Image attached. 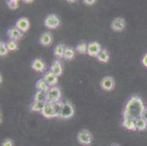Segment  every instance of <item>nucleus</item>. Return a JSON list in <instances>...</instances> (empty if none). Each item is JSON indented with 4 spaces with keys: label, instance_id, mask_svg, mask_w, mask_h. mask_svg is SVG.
<instances>
[{
    "label": "nucleus",
    "instance_id": "nucleus-1",
    "mask_svg": "<svg viewBox=\"0 0 147 146\" xmlns=\"http://www.w3.org/2000/svg\"><path fill=\"white\" fill-rule=\"evenodd\" d=\"M145 108L143 100L138 96H133L127 102L123 116L136 120L142 117Z\"/></svg>",
    "mask_w": 147,
    "mask_h": 146
},
{
    "label": "nucleus",
    "instance_id": "nucleus-2",
    "mask_svg": "<svg viewBox=\"0 0 147 146\" xmlns=\"http://www.w3.org/2000/svg\"><path fill=\"white\" fill-rule=\"evenodd\" d=\"M77 139H78V141L79 142L80 144L86 146L92 145L93 137H92V133L89 131L84 129V130H81V132H78Z\"/></svg>",
    "mask_w": 147,
    "mask_h": 146
},
{
    "label": "nucleus",
    "instance_id": "nucleus-3",
    "mask_svg": "<svg viewBox=\"0 0 147 146\" xmlns=\"http://www.w3.org/2000/svg\"><path fill=\"white\" fill-rule=\"evenodd\" d=\"M74 112L75 110L73 104L69 102H65L63 103V106H62L59 118L62 119L70 118L74 116Z\"/></svg>",
    "mask_w": 147,
    "mask_h": 146
},
{
    "label": "nucleus",
    "instance_id": "nucleus-4",
    "mask_svg": "<svg viewBox=\"0 0 147 146\" xmlns=\"http://www.w3.org/2000/svg\"><path fill=\"white\" fill-rule=\"evenodd\" d=\"M47 97L48 102L49 103H55L59 102L61 98V91L58 87H51L47 92Z\"/></svg>",
    "mask_w": 147,
    "mask_h": 146
},
{
    "label": "nucleus",
    "instance_id": "nucleus-5",
    "mask_svg": "<svg viewBox=\"0 0 147 146\" xmlns=\"http://www.w3.org/2000/svg\"><path fill=\"white\" fill-rule=\"evenodd\" d=\"M60 24V21L59 18L56 15L51 14L46 16V18L44 20V24L47 28L51 29H57L59 27Z\"/></svg>",
    "mask_w": 147,
    "mask_h": 146
},
{
    "label": "nucleus",
    "instance_id": "nucleus-6",
    "mask_svg": "<svg viewBox=\"0 0 147 146\" xmlns=\"http://www.w3.org/2000/svg\"><path fill=\"white\" fill-rule=\"evenodd\" d=\"M41 114L43 117L46 118H59L57 114L53 110V106H52L51 103L46 102L45 104L43 109L41 111Z\"/></svg>",
    "mask_w": 147,
    "mask_h": 146
},
{
    "label": "nucleus",
    "instance_id": "nucleus-7",
    "mask_svg": "<svg viewBox=\"0 0 147 146\" xmlns=\"http://www.w3.org/2000/svg\"><path fill=\"white\" fill-rule=\"evenodd\" d=\"M101 46L97 42H91L88 44L87 54L92 57H96L98 56L99 53L101 52Z\"/></svg>",
    "mask_w": 147,
    "mask_h": 146
},
{
    "label": "nucleus",
    "instance_id": "nucleus-8",
    "mask_svg": "<svg viewBox=\"0 0 147 146\" xmlns=\"http://www.w3.org/2000/svg\"><path fill=\"white\" fill-rule=\"evenodd\" d=\"M100 85H101V88H102L104 91L111 92V91H112L113 88H114V79L112 77H110V76L105 77L102 80L101 83H100Z\"/></svg>",
    "mask_w": 147,
    "mask_h": 146
},
{
    "label": "nucleus",
    "instance_id": "nucleus-9",
    "mask_svg": "<svg viewBox=\"0 0 147 146\" xmlns=\"http://www.w3.org/2000/svg\"><path fill=\"white\" fill-rule=\"evenodd\" d=\"M15 26L24 33L29 30V26H30V22L27 18L21 17L17 20L16 24H15Z\"/></svg>",
    "mask_w": 147,
    "mask_h": 146
},
{
    "label": "nucleus",
    "instance_id": "nucleus-10",
    "mask_svg": "<svg viewBox=\"0 0 147 146\" xmlns=\"http://www.w3.org/2000/svg\"><path fill=\"white\" fill-rule=\"evenodd\" d=\"M126 26L125 21L122 18H116L113 20L111 24V27L115 32H121L124 30Z\"/></svg>",
    "mask_w": 147,
    "mask_h": 146
},
{
    "label": "nucleus",
    "instance_id": "nucleus-11",
    "mask_svg": "<svg viewBox=\"0 0 147 146\" xmlns=\"http://www.w3.org/2000/svg\"><path fill=\"white\" fill-rule=\"evenodd\" d=\"M122 126L127 130H137L136 126V120L130 117H128V116H123Z\"/></svg>",
    "mask_w": 147,
    "mask_h": 146
},
{
    "label": "nucleus",
    "instance_id": "nucleus-12",
    "mask_svg": "<svg viewBox=\"0 0 147 146\" xmlns=\"http://www.w3.org/2000/svg\"><path fill=\"white\" fill-rule=\"evenodd\" d=\"M57 76H56L55 75L53 74L51 71H49L44 75L43 79L45 81V83L48 84L50 87H53L55 86L56 84L58 83V78H57Z\"/></svg>",
    "mask_w": 147,
    "mask_h": 146
},
{
    "label": "nucleus",
    "instance_id": "nucleus-13",
    "mask_svg": "<svg viewBox=\"0 0 147 146\" xmlns=\"http://www.w3.org/2000/svg\"><path fill=\"white\" fill-rule=\"evenodd\" d=\"M7 35L11 40L17 41L23 37V32H21L19 29L14 26V27L10 28L7 30Z\"/></svg>",
    "mask_w": 147,
    "mask_h": 146
},
{
    "label": "nucleus",
    "instance_id": "nucleus-14",
    "mask_svg": "<svg viewBox=\"0 0 147 146\" xmlns=\"http://www.w3.org/2000/svg\"><path fill=\"white\" fill-rule=\"evenodd\" d=\"M62 65H61V62L59 61H55L52 63L51 65L50 70L53 74L55 75L56 76L59 77L61 75L62 73Z\"/></svg>",
    "mask_w": 147,
    "mask_h": 146
},
{
    "label": "nucleus",
    "instance_id": "nucleus-15",
    "mask_svg": "<svg viewBox=\"0 0 147 146\" xmlns=\"http://www.w3.org/2000/svg\"><path fill=\"white\" fill-rule=\"evenodd\" d=\"M53 37L50 32H45L40 37V43L43 46H49L51 44Z\"/></svg>",
    "mask_w": 147,
    "mask_h": 146
},
{
    "label": "nucleus",
    "instance_id": "nucleus-16",
    "mask_svg": "<svg viewBox=\"0 0 147 146\" xmlns=\"http://www.w3.org/2000/svg\"><path fill=\"white\" fill-rule=\"evenodd\" d=\"M31 67L36 72H42L45 69V64H44L43 61L40 59H35L34 60H33Z\"/></svg>",
    "mask_w": 147,
    "mask_h": 146
},
{
    "label": "nucleus",
    "instance_id": "nucleus-17",
    "mask_svg": "<svg viewBox=\"0 0 147 146\" xmlns=\"http://www.w3.org/2000/svg\"><path fill=\"white\" fill-rule=\"evenodd\" d=\"M34 102L42 103L48 102L47 92H42V91H38V92H36L34 96Z\"/></svg>",
    "mask_w": 147,
    "mask_h": 146
},
{
    "label": "nucleus",
    "instance_id": "nucleus-18",
    "mask_svg": "<svg viewBox=\"0 0 147 146\" xmlns=\"http://www.w3.org/2000/svg\"><path fill=\"white\" fill-rule=\"evenodd\" d=\"M49 87L50 86L45 83V81L43 79H40V80H37V83H36V88H37L39 91L48 92V91H49V88H50Z\"/></svg>",
    "mask_w": 147,
    "mask_h": 146
},
{
    "label": "nucleus",
    "instance_id": "nucleus-19",
    "mask_svg": "<svg viewBox=\"0 0 147 146\" xmlns=\"http://www.w3.org/2000/svg\"><path fill=\"white\" fill-rule=\"evenodd\" d=\"M136 129L139 131H144L147 128V122L142 117L136 120Z\"/></svg>",
    "mask_w": 147,
    "mask_h": 146
},
{
    "label": "nucleus",
    "instance_id": "nucleus-20",
    "mask_svg": "<svg viewBox=\"0 0 147 146\" xmlns=\"http://www.w3.org/2000/svg\"><path fill=\"white\" fill-rule=\"evenodd\" d=\"M97 59L102 63H107L109 61V53L106 50H102L97 56Z\"/></svg>",
    "mask_w": 147,
    "mask_h": 146
},
{
    "label": "nucleus",
    "instance_id": "nucleus-21",
    "mask_svg": "<svg viewBox=\"0 0 147 146\" xmlns=\"http://www.w3.org/2000/svg\"><path fill=\"white\" fill-rule=\"evenodd\" d=\"M65 45L63 44H59L56 46L55 49H54V54L59 58H62L64 56V53H65Z\"/></svg>",
    "mask_w": 147,
    "mask_h": 146
},
{
    "label": "nucleus",
    "instance_id": "nucleus-22",
    "mask_svg": "<svg viewBox=\"0 0 147 146\" xmlns=\"http://www.w3.org/2000/svg\"><path fill=\"white\" fill-rule=\"evenodd\" d=\"M74 56L75 52L73 48H70V47H65L63 58L66 60H70L74 57Z\"/></svg>",
    "mask_w": 147,
    "mask_h": 146
},
{
    "label": "nucleus",
    "instance_id": "nucleus-23",
    "mask_svg": "<svg viewBox=\"0 0 147 146\" xmlns=\"http://www.w3.org/2000/svg\"><path fill=\"white\" fill-rule=\"evenodd\" d=\"M45 103L42 102H34L31 107V110L33 112H41L45 106Z\"/></svg>",
    "mask_w": 147,
    "mask_h": 146
},
{
    "label": "nucleus",
    "instance_id": "nucleus-24",
    "mask_svg": "<svg viewBox=\"0 0 147 146\" xmlns=\"http://www.w3.org/2000/svg\"><path fill=\"white\" fill-rule=\"evenodd\" d=\"M51 104L53 110H54L55 112L57 114V116H59V118L61 112V109H62V106H63V103H61V102H57L51 103Z\"/></svg>",
    "mask_w": 147,
    "mask_h": 146
},
{
    "label": "nucleus",
    "instance_id": "nucleus-25",
    "mask_svg": "<svg viewBox=\"0 0 147 146\" xmlns=\"http://www.w3.org/2000/svg\"><path fill=\"white\" fill-rule=\"evenodd\" d=\"M87 47L88 45H86L85 42H81L76 46V50L81 54H85L87 53Z\"/></svg>",
    "mask_w": 147,
    "mask_h": 146
},
{
    "label": "nucleus",
    "instance_id": "nucleus-26",
    "mask_svg": "<svg viewBox=\"0 0 147 146\" xmlns=\"http://www.w3.org/2000/svg\"><path fill=\"white\" fill-rule=\"evenodd\" d=\"M8 48L7 47V44L4 42H0V56H6L8 53Z\"/></svg>",
    "mask_w": 147,
    "mask_h": 146
},
{
    "label": "nucleus",
    "instance_id": "nucleus-27",
    "mask_svg": "<svg viewBox=\"0 0 147 146\" xmlns=\"http://www.w3.org/2000/svg\"><path fill=\"white\" fill-rule=\"evenodd\" d=\"M7 47L9 50H16L18 49V44L14 40H9L7 43Z\"/></svg>",
    "mask_w": 147,
    "mask_h": 146
},
{
    "label": "nucleus",
    "instance_id": "nucleus-28",
    "mask_svg": "<svg viewBox=\"0 0 147 146\" xmlns=\"http://www.w3.org/2000/svg\"><path fill=\"white\" fill-rule=\"evenodd\" d=\"M7 4L9 8L11 10H16L18 7V2L17 0H10V1L7 2Z\"/></svg>",
    "mask_w": 147,
    "mask_h": 146
},
{
    "label": "nucleus",
    "instance_id": "nucleus-29",
    "mask_svg": "<svg viewBox=\"0 0 147 146\" xmlns=\"http://www.w3.org/2000/svg\"><path fill=\"white\" fill-rule=\"evenodd\" d=\"M2 146H13V143L10 139H6L3 141Z\"/></svg>",
    "mask_w": 147,
    "mask_h": 146
},
{
    "label": "nucleus",
    "instance_id": "nucleus-30",
    "mask_svg": "<svg viewBox=\"0 0 147 146\" xmlns=\"http://www.w3.org/2000/svg\"><path fill=\"white\" fill-rule=\"evenodd\" d=\"M84 3L86 5H93L96 3V1L94 0H84Z\"/></svg>",
    "mask_w": 147,
    "mask_h": 146
},
{
    "label": "nucleus",
    "instance_id": "nucleus-31",
    "mask_svg": "<svg viewBox=\"0 0 147 146\" xmlns=\"http://www.w3.org/2000/svg\"><path fill=\"white\" fill-rule=\"evenodd\" d=\"M142 64L145 67L147 68V53L144 56L142 59Z\"/></svg>",
    "mask_w": 147,
    "mask_h": 146
},
{
    "label": "nucleus",
    "instance_id": "nucleus-32",
    "mask_svg": "<svg viewBox=\"0 0 147 146\" xmlns=\"http://www.w3.org/2000/svg\"><path fill=\"white\" fill-rule=\"evenodd\" d=\"M142 118L147 122V107L146 108H145V110H144V112H143Z\"/></svg>",
    "mask_w": 147,
    "mask_h": 146
},
{
    "label": "nucleus",
    "instance_id": "nucleus-33",
    "mask_svg": "<svg viewBox=\"0 0 147 146\" xmlns=\"http://www.w3.org/2000/svg\"><path fill=\"white\" fill-rule=\"evenodd\" d=\"M24 2H25V3H32L33 1H32V0H29V1H27V0H24Z\"/></svg>",
    "mask_w": 147,
    "mask_h": 146
},
{
    "label": "nucleus",
    "instance_id": "nucleus-34",
    "mask_svg": "<svg viewBox=\"0 0 147 146\" xmlns=\"http://www.w3.org/2000/svg\"><path fill=\"white\" fill-rule=\"evenodd\" d=\"M67 2H74L75 1H67Z\"/></svg>",
    "mask_w": 147,
    "mask_h": 146
},
{
    "label": "nucleus",
    "instance_id": "nucleus-35",
    "mask_svg": "<svg viewBox=\"0 0 147 146\" xmlns=\"http://www.w3.org/2000/svg\"><path fill=\"white\" fill-rule=\"evenodd\" d=\"M113 146H117V145H113Z\"/></svg>",
    "mask_w": 147,
    "mask_h": 146
}]
</instances>
